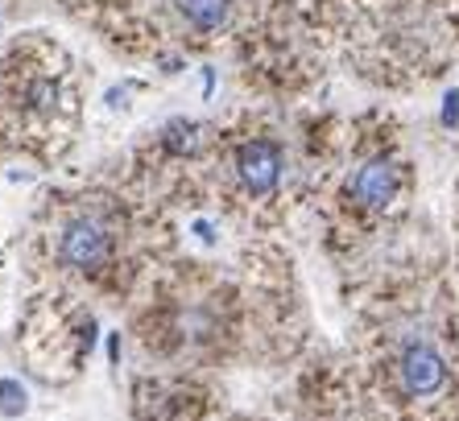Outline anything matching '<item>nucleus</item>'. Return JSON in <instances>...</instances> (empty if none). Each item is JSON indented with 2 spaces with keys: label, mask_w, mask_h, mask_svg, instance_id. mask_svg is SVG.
Masks as SVG:
<instances>
[{
  "label": "nucleus",
  "mask_w": 459,
  "mask_h": 421,
  "mask_svg": "<svg viewBox=\"0 0 459 421\" xmlns=\"http://www.w3.org/2000/svg\"><path fill=\"white\" fill-rule=\"evenodd\" d=\"M170 244L166 207L128 182L125 190L83 186L50 194L33 219L25 256L46 289L120 297L170 256Z\"/></svg>",
  "instance_id": "f257e3e1"
},
{
  "label": "nucleus",
  "mask_w": 459,
  "mask_h": 421,
  "mask_svg": "<svg viewBox=\"0 0 459 421\" xmlns=\"http://www.w3.org/2000/svg\"><path fill=\"white\" fill-rule=\"evenodd\" d=\"M83 71L75 54L30 33L0 54V137L38 161L63 158L79 133Z\"/></svg>",
  "instance_id": "f03ea898"
},
{
  "label": "nucleus",
  "mask_w": 459,
  "mask_h": 421,
  "mask_svg": "<svg viewBox=\"0 0 459 421\" xmlns=\"http://www.w3.org/2000/svg\"><path fill=\"white\" fill-rule=\"evenodd\" d=\"M290 158L269 128H228L215 133L212 153L199 169V186L212 190V199L248 223H269L286 194Z\"/></svg>",
  "instance_id": "7ed1b4c3"
},
{
  "label": "nucleus",
  "mask_w": 459,
  "mask_h": 421,
  "mask_svg": "<svg viewBox=\"0 0 459 421\" xmlns=\"http://www.w3.org/2000/svg\"><path fill=\"white\" fill-rule=\"evenodd\" d=\"M377 376L402 421H447L455 409V364L422 327L385 331L377 348Z\"/></svg>",
  "instance_id": "20e7f679"
},
{
  "label": "nucleus",
  "mask_w": 459,
  "mask_h": 421,
  "mask_svg": "<svg viewBox=\"0 0 459 421\" xmlns=\"http://www.w3.org/2000/svg\"><path fill=\"white\" fill-rule=\"evenodd\" d=\"M410 190H414V174L397 149L360 145L335 178L332 210L335 219L356 228V232H373L389 215L406 207Z\"/></svg>",
  "instance_id": "39448f33"
},
{
  "label": "nucleus",
  "mask_w": 459,
  "mask_h": 421,
  "mask_svg": "<svg viewBox=\"0 0 459 421\" xmlns=\"http://www.w3.org/2000/svg\"><path fill=\"white\" fill-rule=\"evenodd\" d=\"M158 13H170L166 42L199 50V46L220 42L232 30L236 13H240V0H161V9H153V17L141 25V33H150V25L158 21Z\"/></svg>",
  "instance_id": "423d86ee"
}]
</instances>
